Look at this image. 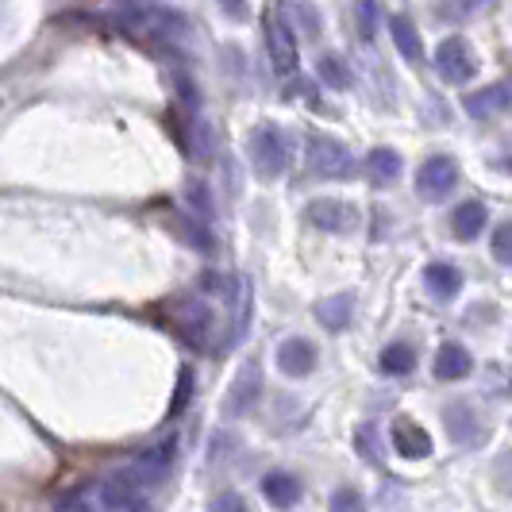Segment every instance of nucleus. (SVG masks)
Masks as SVG:
<instances>
[{
	"mask_svg": "<svg viewBox=\"0 0 512 512\" xmlns=\"http://www.w3.org/2000/svg\"><path fill=\"white\" fill-rule=\"evenodd\" d=\"M220 12L231 24H247L251 20V0H220Z\"/></svg>",
	"mask_w": 512,
	"mask_h": 512,
	"instance_id": "33",
	"label": "nucleus"
},
{
	"mask_svg": "<svg viewBox=\"0 0 512 512\" xmlns=\"http://www.w3.org/2000/svg\"><path fill=\"white\" fill-rule=\"evenodd\" d=\"M486 4H489V0H439L436 16H439V20H451V24H459V20H470V16H478Z\"/></svg>",
	"mask_w": 512,
	"mask_h": 512,
	"instance_id": "26",
	"label": "nucleus"
},
{
	"mask_svg": "<svg viewBox=\"0 0 512 512\" xmlns=\"http://www.w3.org/2000/svg\"><path fill=\"white\" fill-rule=\"evenodd\" d=\"M509 108H512V81H493V85H482V89H474V93L462 97V112L470 120H493V116H501Z\"/></svg>",
	"mask_w": 512,
	"mask_h": 512,
	"instance_id": "11",
	"label": "nucleus"
},
{
	"mask_svg": "<svg viewBox=\"0 0 512 512\" xmlns=\"http://www.w3.org/2000/svg\"><path fill=\"white\" fill-rule=\"evenodd\" d=\"M355 447L366 462H378L382 459V439H378V428L374 424H359L355 428Z\"/></svg>",
	"mask_w": 512,
	"mask_h": 512,
	"instance_id": "28",
	"label": "nucleus"
},
{
	"mask_svg": "<svg viewBox=\"0 0 512 512\" xmlns=\"http://www.w3.org/2000/svg\"><path fill=\"white\" fill-rule=\"evenodd\" d=\"M501 166H505V170H512V158H501Z\"/></svg>",
	"mask_w": 512,
	"mask_h": 512,
	"instance_id": "35",
	"label": "nucleus"
},
{
	"mask_svg": "<svg viewBox=\"0 0 512 512\" xmlns=\"http://www.w3.org/2000/svg\"><path fill=\"white\" fill-rule=\"evenodd\" d=\"M489 251H493V258H497L501 266H509L512 270V220H505V224H497V228H493Z\"/></svg>",
	"mask_w": 512,
	"mask_h": 512,
	"instance_id": "29",
	"label": "nucleus"
},
{
	"mask_svg": "<svg viewBox=\"0 0 512 512\" xmlns=\"http://www.w3.org/2000/svg\"><path fill=\"white\" fill-rule=\"evenodd\" d=\"M436 74L447 81V85H466L478 77V58H474V47L462 39V35H447L436 47Z\"/></svg>",
	"mask_w": 512,
	"mask_h": 512,
	"instance_id": "4",
	"label": "nucleus"
},
{
	"mask_svg": "<svg viewBox=\"0 0 512 512\" xmlns=\"http://www.w3.org/2000/svg\"><path fill=\"white\" fill-rule=\"evenodd\" d=\"M308 170L324 181H347L355 174V154L332 135H312L308 139Z\"/></svg>",
	"mask_w": 512,
	"mask_h": 512,
	"instance_id": "3",
	"label": "nucleus"
},
{
	"mask_svg": "<svg viewBox=\"0 0 512 512\" xmlns=\"http://www.w3.org/2000/svg\"><path fill=\"white\" fill-rule=\"evenodd\" d=\"M489 228V208L482 201H462L451 208V235L459 243H474Z\"/></svg>",
	"mask_w": 512,
	"mask_h": 512,
	"instance_id": "17",
	"label": "nucleus"
},
{
	"mask_svg": "<svg viewBox=\"0 0 512 512\" xmlns=\"http://www.w3.org/2000/svg\"><path fill=\"white\" fill-rule=\"evenodd\" d=\"M247 154H251V166H255L266 181L282 178L285 166H289V143H285V135L274 128V124H258V128L251 131Z\"/></svg>",
	"mask_w": 512,
	"mask_h": 512,
	"instance_id": "2",
	"label": "nucleus"
},
{
	"mask_svg": "<svg viewBox=\"0 0 512 512\" xmlns=\"http://www.w3.org/2000/svg\"><path fill=\"white\" fill-rule=\"evenodd\" d=\"M262 31H266V51H270V62H274V70L282 77H289L297 70V62H301V54H297V31L293 24L278 16V12H270L266 20H262Z\"/></svg>",
	"mask_w": 512,
	"mask_h": 512,
	"instance_id": "6",
	"label": "nucleus"
},
{
	"mask_svg": "<svg viewBox=\"0 0 512 512\" xmlns=\"http://www.w3.org/2000/svg\"><path fill=\"white\" fill-rule=\"evenodd\" d=\"M170 324H174V332H178L189 347L205 351L208 339H212V308H208L201 297H185V301H178V305L170 308Z\"/></svg>",
	"mask_w": 512,
	"mask_h": 512,
	"instance_id": "5",
	"label": "nucleus"
},
{
	"mask_svg": "<svg viewBox=\"0 0 512 512\" xmlns=\"http://www.w3.org/2000/svg\"><path fill=\"white\" fill-rule=\"evenodd\" d=\"M262 501L270 505V509L278 512H289L301 505V497H305V486L289 474V470H270V474H262Z\"/></svg>",
	"mask_w": 512,
	"mask_h": 512,
	"instance_id": "13",
	"label": "nucleus"
},
{
	"mask_svg": "<svg viewBox=\"0 0 512 512\" xmlns=\"http://www.w3.org/2000/svg\"><path fill=\"white\" fill-rule=\"evenodd\" d=\"M308 220L320 231H332V235H347V231L359 228V208L347 205V201H335V197H320L308 205Z\"/></svg>",
	"mask_w": 512,
	"mask_h": 512,
	"instance_id": "12",
	"label": "nucleus"
},
{
	"mask_svg": "<svg viewBox=\"0 0 512 512\" xmlns=\"http://www.w3.org/2000/svg\"><path fill=\"white\" fill-rule=\"evenodd\" d=\"M455 185H459V162L455 158L432 154V158L420 162V170H416V193L424 201H443Z\"/></svg>",
	"mask_w": 512,
	"mask_h": 512,
	"instance_id": "7",
	"label": "nucleus"
},
{
	"mask_svg": "<svg viewBox=\"0 0 512 512\" xmlns=\"http://www.w3.org/2000/svg\"><path fill=\"white\" fill-rule=\"evenodd\" d=\"M443 424H447L451 443H459V447H470L474 439H482V416H478L474 405H466V401H451L443 409Z\"/></svg>",
	"mask_w": 512,
	"mask_h": 512,
	"instance_id": "15",
	"label": "nucleus"
},
{
	"mask_svg": "<svg viewBox=\"0 0 512 512\" xmlns=\"http://www.w3.org/2000/svg\"><path fill=\"white\" fill-rule=\"evenodd\" d=\"M316 362H320V355H316V347L308 343L305 335H289V339L278 343V370L285 378H308L316 370Z\"/></svg>",
	"mask_w": 512,
	"mask_h": 512,
	"instance_id": "14",
	"label": "nucleus"
},
{
	"mask_svg": "<svg viewBox=\"0 0 512 512\" xmlns=\"http://www.w3.org/2000/svg\"><path fill=\"white\" fill-rule=\"evenodd\" d=\"M131 4H143V0H131Z\"/></svg>",
	"mask_w": 512,
	"mask_h": 512,
	"instance_id": "36",
	"label": "nucleus"
},
{
	"mask_svg": "<svg viewBox=\"0 0 512 512\" xmlns=\"http://www.w3.org/2000/svg\"><path fill=\"white\" fill-rule=\"evenodd\" d=\"M258 393H262V362L258 359H247L239 366V374L231 378V389H228V401H224V412L228 416H247V412L255 409Z\"/></svg>",
	"mask_w": 512,
	"mask_h": 512,
	"instance_id": "10",
	"label": "nucleus"
},
{
	"mask_svg": "<svg viewBox=\"0 0 512 512\" xmlns=\"http://www.w3.org/2000/svg\"><path fill=\"white\" fill-rule=\"evenodd\" d=\"M401 170H405V162H401V154L393 151V147H374V151L366 154V178L374 181V185H393V181L401 178Z\"/></svg>",
	"mask_w": 512,
	"mask_h": 512,
	"instance_id": "21",
	"label": "nucleus"
},
{
	"mask_svg": "<svg viewBox=\"0 0 512 512\" xmlns=\"http://www.w3.org/2000/svg\"><path fill=\"white\" fill-rule=\"evenodd\" d=\"M412 366H416V351H412V343H385L382 355H378V370L389 374V378H401V374H409Z\"/></svg>",
	"mask_w": 512,
	"mask_h": 512,
	"instance_id": "23",
	"label": "nucleus"
},
{
	"mask_svg": "<svg viewBox=\"0 0 512 512\" xmlns=\"http://www.w3.org/2000/svg\"><path fill=\"white\" fill-rule=\"evenodd\" d=\"M185 201H189V212H193V216H201V220L212 224V216H216V201H212V189H208L205 178L185 181Z\"/></svg>",
	"mask_w": 512,
	"mask_h": 512,
	"instance_id": "25",
	"label": "nucleus"
},
{
	"mask_svg": "<svg viewBox=\"0 0 512 512\" xmlns=\"http://www.w3.org/2000/svg\"><path fill=\"white\" fill-rule=\"evenodd\" d=\"M147 482L124 466V470H112L101 482V505L108 512H147L151 509V497H147Z\"/></svg>",
	"mask_w": 512,
	"mask_h": 512,
	"instance_id": "1",
	"label": "nucleus"
},
{
	"mask_svg": "<svg viewBox=\"0 0 512 512\" xmlns=\"http://www.w3.org/2000/svg\"><path fill=\"white\" fill-rule=\"evenodd\" d=\"M293 16H297V24H301V31L305 35H320V12H316V4H308V0H297L293 4Z\"/></svg>",
	"mask_w": 512,
	"mask_h": 512,
	"instance_id": "31",
	"label": "nucleus"
},
{
	"mask_svg": "<svg viewBox=\"0 0 512 512\" xmlns=\"http://www.w3.org/2000/svg\"><path fill=\"white\" fill-rule=\"evenodd\" d=\"M378 20H382L378 0H355V24H359V35L366 43L378 35Z\"/></svg>",
	"mask_w": 512,
	"mask_h": 512,
	"instance_id": "27",
	"label": "nucleus"
},
{
	"mask_svg": "<svg viewBox=\"0 0 512 512\" xmlns=\"http://www.w3.org/2000/svg\"><path fill=\"white\" fill-rule=\"evenodd\" d=\"M389 443H393V451L401 455V459H432V451H436V443H432V432L424 428V424H416L409 416H397L393 424H389Z\"/></svg>",
	"mask_w": 512,
	"mask_h": 512,
	"instance_id": "9",
	"label": "nucleus"
},
{
	"mask_svg": "<svg viewBox=\"0 0 512 512\" xmlns=\"http://www.w3.org/2000/svg\"><path fill=\"white\" fill-rule=\"evenodd\" d=\"M389 35H393V47H397L401 58H409V62L424 58V39H420V31H416V24H412L405 12L389 16Z\"/></svg>",
	"mask_w": 512,
	"mask_h": 512,
	"instance_id": "20",
	"label": "nucleus"
},
{
	"mask_svg": "<svg viewBox=\"0 0 512 512\" xmlns=\"http://www.w3.org/2000/svg\"><path fill=\"white\" fill-rule=\"evenodd\" d=\"M351 312H355V297H351V293H335V297L316 305V320H320L328 332H343V328L351 324Z\"/></svg>",
	"mask_w": 512,
	"mask_h": 512,
	"instance_id": "22",
	"label": "nucleus"
},
{
	"mask_svg": "<svg viewBox=\"0 0 512 512\" xmlns=\"http://www.w3.org/2000/svg\"><path fill=\"white\" fill-rule=\"evenodd\" d=\"M470 370H474V355L462 343H455V339L439 343L436 362H432V374L439 382H462V378H470Z\"/></svg>",
	"mask_w": 512,
	"mask_h": 512,
	"instance_id": "16",
	"label": "nucleus"
},
{
	"mask_svg": "<svg viewBox=\"0 0 512 512\" xmlns=\"http://www.w3.org/2000/svg\"><path fill=\"white\" fill-rule=\"evenodd\" d=\"M174 462H178V436L170 432V436L154 439L151 447H143V451L131 459V470H135L147 486H158V482L174 470Z\"/></svg>",
	"mask_w": 512,
	"mask_h": 512,
	"instance_id": "8",
	"label": "nucleus"
},
{
	"mask_svg": "<svg viewBox=\"0 0 512 512\" xmlns=\"http://www.w3.org/2000/svg\"><path fill=\"white\" fill-rule=\"evenodd\" d=\"M316 74H320V81L328 85V89H351V70H347V62L339 58V54H320L316 58Z\"/></svg>",
	"mask_w": 512,
	"mask_h": 512,
	"instance_id": "24",
	"label": "nucleus"
},
{
	"mask_svg": "<svg viewBox=\"0 0 512 512\" xmlns=\"http://www.w3.org/2000/svg\"><path fill=\"white\" fill-rule=\"evenodd\" d=\"M174 231L181 235V243L193 247L197 255H216V235L208 228V220L193 216V212H181V216H174Z\"/></svg>",
	"mask_w": 512,
	"mask_h": 512,
	"instance_id": "19",
	"label": "nucleus"
},
{
	"mask_svg": "<svg viewBox=\"0 0 512 512\" xmlns=\"http://www.w3.org/2000/svg\"><path fill=\"white\" fill-rule=\"evenodd\" d=\"M424 289L436 301H455L462 293V270L455 262H428L424 266Z\"/></svg>",
	"mask_w": 512,
	"mask_h": 512,
	"instance_id": "18",
	"label": "nucleus"
},
{
	"mask_svg": "<svg viewBox=\"0 0 512 512\" xmlns=\"http://www.w3.org/2000/svg\"><path fill=\"white\" fill-rule=\"evenodd\" d=\"M328 512H366V497L351 486L335 489L332 501H328Z\"/></svg>",
	"mask_w": 512,
	"mask_h": 512,
	"instance_id": "30",
	"label": "nucleus"
},
{
	"mask_svg": "<svg viewBox=\"0 0 512 512\" xmlns=\"http://www.w3.org/2000/svg\"><path fill=\"white\" fill-rule=\"evenodd\" d=\"M193 370H189V366H185V370H181L178 374V397H174V405H170V412H174V416H178L181 409H185V401H189V393H193Z\"/></svg>",
	"mask_w": 512,
	"mask_h": 512,
	"instance_id": "34",
	"label": "nucleus"
},
{
	"mask_svg": "<svg viewBox=\"0 0 512 512\" xmlns=\"http://www.w3.org/2000/svg\"><path fill=\"white\" fill-rule=\"evenodd\" d=\"M208 512H251V505L243 501V493L228 489V493H220V497L208 505Z\"/></svg>",
	"mask_w": 512,
	"mask_h": 512,
	"instance_id": "32",
	"label": "nucleus"
}]
</instances>
